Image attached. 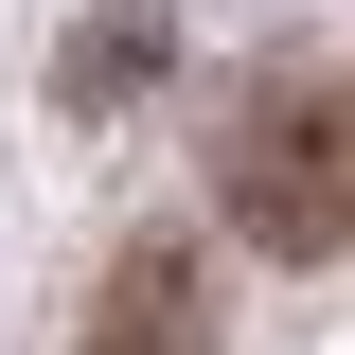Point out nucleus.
Here are the masks:
<instances>
[{"mask_svg": "<svg viewBox=\"0 0 355 355\" xmlns=\"http://www.w3.org/2000/svg\"><path fill=\"white\" fill-rule=\"evenodd\" d=\"M214 196H231V231L249 249H284V266H338L355 249V89H249L231 107V142H214Z\"/></svg>", "mask_w": 355, "mask_h": 355, "instance_id": "1", "label": "nucleus"}, {"mask_svg": "<svg viewBox=\"0 0 355 355\" xmlns=\"http://www.w3.org/2000/svg\"><path fill=\"white\" fill-rule=\"evenodd\" d=\"M196 338H214V284H196L178 231H142V249L107 266V302H89V355H196Z\"/></svg>", "mask_w": 355, "mask_h": 355, "instance_id": "2", "label": "nucleus"}]
</instances>
